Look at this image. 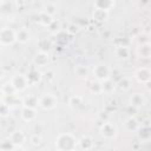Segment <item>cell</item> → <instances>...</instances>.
Here are the masks:
<instances>
[{
	"label": "cell",
	"instance_id": "d6986e66",
	"mask_svg": "<svg viewBox=\"0 0 151 151\" xmlns=\"http://www.w3.org/2000/svg\"><path fill=\"white\" fill-rule=\"evenodd\" d=\"M37 117V113H35V110L34 109H28V107H24L22 111H21V118L25 120V122H32Z\"/></svg>",
	"mask_w": 151,
	"mask_h": 151
},
{
	"label": "cell",
	"instance_id": "603a6c76",
	"mask_svg": "<svg viewBox=\"0 0 151 151\" xmlns=\"http://www.w3.org/2000/svg\"><path fill=\"white\" fill-rule=\"evenodd\" d=\"M92 17L97 21H105L109 18V12L107 11H103V9H94Z\"/></svg>",
	"mask_w": 151,
	"mask_h": 151
},
{
	"label": "cell",
	"instance_id": "9a60e30c",
	"mask_svg": "<svg viewBox=\"0 0 151 151\" xmlns=\"http://www.w3.org/2000/svg\"><path fill=\"white\" fill-rule=\"evenodd\" d=\"M15 33H17V41H19L21 44H26L31 38V34H29L28 29L25 28V27L19 28L18 31H15Z\"/></svg>",
	"mask_w": 151,
	"mask_h": 151
},
{
	"label": "cell",
	"instance_id": "277c9868",
	"mask_svg": "<svg viewBox=\"0 0 151 151\" xmlns=\"http://www.w3.org/2000/svg\"><path fill=\"white\" fill-rule=\"evenodd\" d=\"M92 73H93V77L98 81H105V80H109L110 79L111 70L105 64H98L97 66H94Z\"/></svg>",
	"mask_w": 151,
	"mask_h": 151
},
{
	"label": "cell",
	"instance_id": "8fae6325",
	"mask_svg": "<svg viewBox=\"0 0 151 151\" xmlns=\"http://www.w3.org/2000/svg\"><path fill=\"white\" fill-rule=\"evenodd\" d=\"M124 125H125V129H126L129 132H137L138 129L140 127V123L136 119V117H132V116L129 117V118L125 120Z\"/></svg>",
	"mask_w": 151,
	"mask_h": 151
},
{
	"label": "cell",
	"instance_id": "5b68a950",
	"mask_svg": "<svg viewBox=\"0 0 151 151\" xmlns=\"http://www.w3.org/2000/svg\"><path fill=\"white\" fill-rule=\"evenodd\" d=\"M11 84L13 85V87L17 90V92L19 91H24L27 88V86L29 85L28 80H27V77L25 74H15L12 79H11Z\"/></svg>",
	"mask_w": 151,
	"mask_h": 151
},
{
	"label": "cell",
	"instance_id": "836d02e7",
	"mask_svg": "<svg viewBox=\"0 0 151 151\" xmlns=\"http://www.w3.org/2000/svg\"><path fill=\"white\" fill-rule=\"evenodd\" d=\"M150 37H151V29H150Z\"/></svg>",
	"mask_w": 151,
	"mask_h": 151
},
{
	"label": "cell",
	"instance_id": "44dd1931",
	"mask_svg": "<svg viewBox=\"0 0 151 151\" xmlns=\"http://www.w3.org/2000/svg\"><path fill=\"white\" fill-rule=\"evenodd\" d=\"M68 105H70L72 109L78 110V109H80V107L84 106V101H83L81 97H79V96H73V97L70 98V100H68Z\"/></svg>",
	"mask_w": 151,
	"mask_h": 151
},
{
	"label": "cell",
	"instance_id": "ba28073f",
	"mask_svg": "<svg viewBox=\"0 0 151 151\" xmlns=\"http://www.w3.org/2000/svg\"><path fill=\"white\" fill-rule=\"evenodd\" d=\"M137 136H138V139L143 143L150 142L151 140V126L147 124L140 125V127L137 131Z\"/></svg>",
	"mask_w": 151,
	"mask_h": 151
},
{
	"label": "cell",
	"instance_id": "f1b7e54d",
	"mask_svg": "<svg viewBox=\"0 0 151 151\" xmlns=\"http://www.w3.org/2000/svg\"><path fill=\"white\" fill-rule=\"evenodd\" d=\"M41 140H42V138H41L40 136H38V134H34V136H32V137L29 138L31 144L34 145V146H38V145L41 143Z\"/></svg>",
	"mask_w": 151,
	"mask_h": 151
},
{
	"label": "cell",
	"instance_id": "4316f807",
	"mask_svg": "<svg viewBox=\"0 0 151 151\" xmlns=\"http://www.w3.org/2000/svg\"><path fill=\"white\" fill-rule=\"evenodd\" d=\"M15 145L8 139V140H4L1 143V151H14L15 150Z\"/></svg>",
	"mask_w": 151,
	"mask_h": 151
},
{
	"label": "cell",
	"instance_id": "83f0119b",
	"mask_svg": "<svg viewBox=\"0 0 151 151\" xmlns=\"http://www.w3.org/2000/svg\"><path fill=\"white\" fill-rule=\"evenodd\" d=\"M90 90L94 93H99V92H103V83L101 81H93L91 83L90 85Z\"/></svg>",
	"mask_w": 151,
	"mask_h": 151
},
{
	"label": "cell",
	"instance_id": "f546056e",
	"mask_svg": "<svg viewBox=\"0 0 151 151\" xmlns=\"http://www.w3.org/2000/svg\"><path fill=\"white\" fill-rule=\"evenodd\" d=\"M78 31H79V26L76 25V24H71V25L67 27V32H68L70 34H76Z\"/></svg>",
	"mask_w": 151,
	"mask_h": 151
},
{
	"label": "cell",
	"instance_id": "4fadbf2b",
	"mask_svg": "<svg viewBox=\"0 0 151 151\" xmlns=\"http://www.w3.org/2000/svg\"><path fill=\"white\" fill-rule=\"evenodd\" d=\"M94 146V143H93V139L90 137V136H83L80 139H79V147L84 151H90L92 150Z\"/></svg>",
	"mask_w": 151,
	"mask_h": 151
},
{
	"label": "cell",
	"instance_id": "1f68e13d",
	"mask_svg": "<svg viewBox=\"0 0 151 151\" xmlns=\"http://www.w3.org/2000/svg\"><path fill=\"white\" fill-rule=\"evenodd\" d=\"M145 86H146V88H147V90H151V80H150L149 83H146V84H145Z\"/></svg>",
	"mask_w": 151,
	"mask_h": 151
},
{
	"label": "cell",
	"instance_id": "2e32d148",
	"mask_svg": "<svg viewBox=\"0 0 151 151\" xmlns=\"http://www.w3.org/2000/svg\"><path fill=\"white\" fill-rule=\"evenodd\" d=\"M114 1H109V0H99V1H96L93 4L94 6V9H103V11H110L112 7H114Z\"/></svg>",
	"mask_w": 151,
	"mask_h": 151
},
{
	"label": "cell",
	"instance_id": "cb8c5ba5",
	"mask_svg": "<svg viewBox=\"0 0 151 151\" xmlns=\"http://www.w3.org/2000/svg\"><path fill=\"white\" fill-rule=\"evenodd\" d=\"M118 87H119L120 90H123V91L130 90V87H131V80H130V78L123 77V78L118 81Z\"/></svg>",
	"mask_w": 151,
	"mask_h": 151
},
{
	"label": "cell",
	"instance_id": "5bb4252c",
	"mask_svg": "<svg viewBox=\"0 0 151 151\" xmlns=\"http://www.w3.org/2000/svg\"><path fill=\"white\" fill-rule=\"evenodd\" d=\"M33 63L37 67H41V66H46L47 63H48V54L47 53H44V52H39L35 54L34 59H33Z\"/></svg>",
	"mask_w": 151,
	"mask_h": 151
},
{
	"label": "cell",
	"instance_id": "ac0fdd59",
	"mask_svg": "<svg viewBox=\"0 0 151 151\" xmlns=\"http://www.w3.org/2000/svg\"><path fill=\"white\" fill-rule=\"evenodd\" d=\"M26 77H27V80H28V83H29V85H33V84H37V83H39L40 80H41V73L37 70V68H33V70H31L27 74H26Z\"/></svg>",
	"mask_w": 151,
	"mask_h": 151
},
{
	"label": "cell",
	"instance_id": "d4e9b609",
	"mask_svg": "<svg viewBox=\"0 0 151 151\" xmlns=\"http://www.w3.org/2000/svg\"><path fill=\"white\" fill-rule=\"evenodd\" d=\"M74 72H76V76L78 78H86L88 76V68L85 67V66H78V67H76Z\"/></svg>",
	"mask_w": 151,
	"mask_h": 151
},
{
	"label": "cell",
	"instance_id": "7c38bea8",
	"mask_svg": "<svg viewBox=\"0 0 151 151\" xmlns=\"http://www.w3.org/2000/svg\"><path fill=\"white\" fill-rule=\"evenodd\" d=\"M130 104L134 109H139L145 104V98L142 93H133L130 98Z\"/></svg>",
	"mask_w": 151,
	"mask_h": 151
},
{
	"label": "cell",
	"instance_id": "52a82bcc",
	"mask_svg": "<svg viewBox=\"0 0 151 151\" xmlns=\"http://www.w3.org/2000/svg\"><path fill=\"white\" fill-rule=\"evenodd\" d=\"M134 78L138 83L142 84H146L151 80V68L150 67H139L138 70H136L134 72Z\"/></svg>",
	"mask_w": 151,
	"mask_h": 151
},
{
	"label": "cell",
	"instance_id": "e0dca14e",
	"mask_svg": "<svg viewBox=\"0 0 151 151\" xmlns=\"http://www.w3.org/2000/svg\"><path fill=\"white\" fill-rule=\"evenodd\" d=\"M114 53H116V55L118 57V58H120V59H127L129 57H130V48H129V46H125V45H118L117 47H116V50H114Z\"/></svg>",
	"mask_w": 151,
	"mask_h": 151
},
{
	"label": "cell",
	"instance_id": "ffe728a7",
	"mask_svg": "<svg viewBox=\"0 0 151 151\" xmlns=\"http://www.w3.org/2000/svg\"><path fill=\"white\" fill-rule=\"evenodd\" d=\"M24 106L28 109H35L37 106H39V98L35 96H28L24 100Z\"/></svg>",
	"mask_w": 151,
	"mask_h": 151
},
{
	"label": "cell",
	"instance_id": "4dcf8cb0",
	"mask_svg": "<svg viewBox=\"0 0 151 151\" xmlns=\"http://www.w3.org/2000/svg\"><path fill=\"white\" fill-rule=\"evenodd\" d=\"M6 112H9V106L4 103V104L1 105V116H6V114H7Z\"/></svg>",
	"mask_w": 151,
	"mask_h": 151
},
{
	"label": "cell",
	"instance_id": "7402d4cb",
	"mask_svg": "<svg viewBox=\"0 0 151 151\" xmlns=\"http://www.w3.org/2000/svg\"><path fill=\"white\" fill-rule=\"evenodd\" d=\"M38 46H39L40 52L47 53V52L51 50V47H52V42H51V40H48L47 38H41V39L39 40V42H38Z\"/></svg>",
	"mask_w": 151,
	"mask_h": 151
},
{
	"label": "cell",
	"instance_id": "9c48e42d",
	"mask_svg": "<svg viewBox=\"0 0 151 151\" xmlns=\"http://www.w3.org/2000/svg\"><path fill=\"white\" fill-rule=\"evenodd\" d=\"M8 139L18 147V146H20V145H22V143L25 142V139H26V136L24 134V132H21V131H19V130H17V131H13V132H11L9 133V136H8Z\"/></svg>",
	"mask_w": 151,
	"mask_h": 151
},
{
	"label": "cell",
	"instance_id": "30bf717a",
	"mask_svg": "<svg viewBox=\"0 0 151 151\" xmlns=\"http://www.w3.org/2000/svg\"><path fill=\"white\" fill-rule=\"evenodd\" d=\"M136 53L139 58H151V42L138 45Z\"/></svg>",
	"mask_w": 151,
	"mask_h": 151
},
{
	"label": "cell",
	"instance_id": "484cf974",
	"mask_svg": "<svg viewBox=\"0 0 151 151\" xmlns=\"http://www.w3.org/2000/svg\"><path fill=\"white\" fill-rule=\"evenodd\" d=\"M42 12H45L46 14H48L50 17H52V15L57 12V6H55L54 4H52V2H47V4L45 5V8H44Z\"/></svg>",
	"mask_w": 151,
	"mask_h": 151
},
{
	"label": "cell",
	"instance_id": "7a4b0ae2",
	"mask_svg": "<svg viewBox=\"0 0 151 151\" xmlns=\"http://www.w3.org/2000/svg\"><path fill=\"white\" fill-rule=\"evenodd\" d=\"M57 104H58V99L52 93H45L39 97V107H41L45 111L54 109Z\"/></svg>",
	"mask_w": 151,
	"mask_h": 151
},
{
	"label": "cell",
	"instance_id": "d6a6232c",
	"mask_svg": "<svg viewBox=\"0 0 151 151\" xmlns=\"http://www.w3.org/2000/svg\"><path fill=\"white\" fill-rule=\"evenodd\" d=\"M107 151H118V150H116V149H109Z\"/></svg>",
	"mask_w": 151,
	"mask_h": 151
},
{
	"label": "cell",
	"instance_id": "3957f363",
	"mask_svg": "<svg viewBox=\"0 0 151 151\" xmlns=\"http://www.w3.org/2000/svg\"><path fill=\"white\" fill-rule=\"evenodd\" d=\"M0 41L2 46L13 45L17 41V33L9 27H4L0 33Z\"/></svg>",
	"mask_w": 151,
	"mask_h": 151
},
{
	"label": "cell",
	"instance_id": "6da1fadb",
	"mask_svg": "<svg viewBox=\"0 0 151 151\" xmlns=\"http://www.w3.org/2000/svg\"><path fill=\"white\" fill-rule=\"evenodd\" d=\"M57 151H77L79 140L72 133H60L54 142Z\"/></svg>",
	"mask_w": 151,
	"mask_h": 151
},
{
	"label": "cell",
	"instance_id": "8992f818",
	"mask_svg": "<svg viewBox=\"0 0 151 151\" xmlns=\"http://www.w3.org/2000/svg\"><path fill=\"white\" fill-rule=\"evenodd\" d=\"M99 132H100V134H101L104 138L111 139V138H114V137L117 136V132H118V131H117V127H116L114 124H112V123H110V122H105V123L100 126Z\"/></svg>",
	"mask_w": 151,
	"mask_h": 151
}]
</instances>
